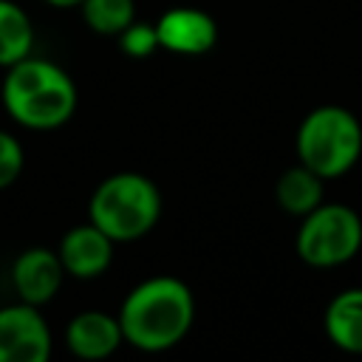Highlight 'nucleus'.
<instances>
[{"mask_svg": "<svg viewBox=\"0 0 362 362\" xmlns=\"http://www.w3.org/2000/svg\"><path fill=\"white\" fill-rule=\"evenodd\" d=\"M116 317L124 342L139 351L158 354L175 348L189 334L195 320V297L184 280L158 274L130 288Z\"/></svg>", "mask_w": 362, "mask_h": 362, "instance_id": "obj_1", "label": "nucleus"}, {"mask_svg": "<svg viewBox=\"0 0 362 362\" xmlns=\"http://www.w3.org/2000/svg\"><path fill=\"white\" fill-rule=\"evenodd\" d=\"M88 215L116 243L139 240L161 218V192L141 173H113L96 184Z\"/></svg>", "mask_w": 362, "mask_h": 362, "instance_id": "obj_3", "label": "nucleus"}, {"mask_svg": "<svg viewBox=\"0 0 362 362\" xmlns=\"http://www.w3.org/2000/svg\"><path fill=\"white\" fill-rule=\"evenodd\" d=\"M82 17L90 31L96 34H122L136 20V3L133 0H82L79 3Z\"/></svg>", "mask_w": 362, "mask_h": 362, "instance_id": "obj_14", "label": "nucleus"}, {"mask_svg": "<svg viewBox=\"0 0 362 362\" xmlns=\"http://www.w3.org/2000/svg\"><path fill=\"white\" fill-rule=\"evenodd\" d=\"M274 198L283 212L303 218L325 201V178L297 161L294 167L280 173L277 184H274Z\"/></svg>", "mask_w": 362, "mask_h": 362, "instance_id": "obj_12", "label": "nucleus"}, {"mask_svg": "<svg viewBox=\"0 0 362 362\" xmlns=\"http://www.w3.org/2000/svg\"><path fill=\"white\" fill-rule=\"evenodd\" d=\"M45 3H48V6H54V8H74V6L79 8V3H82V0H45Z\"/></svg>", "mask_w": 362, "mask_h": 362, "instance_id": "obj_17", "label": "nucleus"}, {"mask_svg": "<svg viewBox=\"0 0 362 362\" xmlns=\"http://www.w3.org/2000/svg\"><path fill=\"white\" fill-rule=\"evenodd\" d=\"M34 48V25L14 0H0V68L25 59Z\"/></svg>", "mask_w": 362, "mask_h": 362, "instance_id": "obj_13", "label": "nucleus"}, {"mask_svg": "<svg viewBox=\"0 0 362 362\" xmlns=\"http://www.w3.org/2000/svg\"><path fill=\"white\" fill-rule=\"evenodd\" d=\"M297 161L325 181L345 175L362 156V124L342 105H320L308 110L294 136Z\"/></svg>", "mask_w": 362, "mask_h": 362, "instance_id": "obj_4", "label": "nucleus"}, {"mask_svg": "<svg viewBox=\"0 0 362 362\" xmlns=\"http://www.w3.org/2000/svg\"><path fill=\"white\" fill-rule=\"evenodd\" d=\"M25 164V153L17 136H11L8 130H0V189L11 187Z\"/></svg>", "mask_w": 362, "mask_h": 362, "instance_id": "obj_16", "label": "nucleus"}, {"mask_svg": "<svg viewBox=\"0 0 362 362\" xmlns=\"http://www.w3.org/2000/svg\"><path fill=\"white\" fill-rule=\"evenodd\" d=\"M62 277H65V269L59 263V255L45 246L25 249L23 255H17V260L11 266L14 291L20 294L23 303H31L37 308L57 297Z\"/></svg>", "mask_w": 362, "mask_h": 362, "instance_id": "obj_9", "label": "nucleus"}, {"mask_svg": "<svg viewBox=\"0 0 362 362\" xmlns=\"http://www.w3.org/2000/svg\"><path fill=\"white\" fill-rule=\"evenodd\" d=\"M156 34H158V48L170 54H181V57L206 54L218 42V25L212 14L195 6L167 8L156 20Z\"/></svg>", "mask_w": 362, "mask_h": 362, "instance_id": "obj_7", "label": "nucleus"}, {"mask_svg": "<svg viewBox=\"0 0 362 362\" xmlns=\"http://www.w3.org/2000/svg\"><path fill=\"white\" fill-rule=\"evenodd\" d=\"M124 342L119 317L107 311H79L68 325H65V345L74 356L79 359H105L110 356L119 345Z\"/></svg>", "mask_w": 362, "mask_h": 362, "instance_id": "obj_10", "label": "nucleus"}, {"mask_svg": "<svg viewBox=\"0 0 362 362\" xmlns=\"http://www.w3.org/2000/svg\"><path fill=\"white\" fill-rule=\"evenodd\" d=\"M51 328L31 303L0 308V362H45L51 356Z\"/></svg>", "mask_w": 362, "mask_h": 362, "instance_id": "obj_6", "label": "nucleus"}, {"mask_svg": "<svg viewBox=\"0 0 362 362\" xmlns=\"http://www.w3.org/2000/svg\"><path fill=\"white\" fill-rule=\"evenodd\" d=\"M119 45L127 57L141 59L150 57L158 48V34H156V23H144V20H133L122 34H119Z\"/></svg>", "mask_w": 362, "mask_h": 362, "instance_id": "obj_15", "label": "nucleus"}, {"mask_svg": "<svg viewBox=\"0 0 362 362\" xmlns=\"http://www.w3.org/2000/svg\"><path fill=\"white\" fill-rule=\"evenodd\" d=\"M0 96L8 116L28 130L62 127L76 110L74 79L57 62L31 54L6 68Z\"/></svg>", "mask_w": 362, "mask_h": 362, "instance_id": "obj_2", "label": "nucleus"}, {"mask_svg": "<svg viewBox=\"0 0 362 362\" xmlns=\"http://www.w3.org/2000/svg\"><path fill=\"white\" fill-rule=\"evenodd\" d=\"M113 246H116V240L110 235H105L96 223L88 221L62 235L57 255H59L65 274L90 280V277H99L107 272V266L113 263Z\"/></svg>", "mask_w": 362, "mask_h": 362, "instance_id": "obj_8", "label": "nucleus"}, {"mask_svg": "<svg viewBox=\"0 0 362 362\" xmlns=\"http://www.w3.org/2000/svg\"><path fill=\"white\" fill-rule=\"evenodd\" d=\"M322 328L331 345L362 356V286L342 288L331 297L322 314Z\"/></svg>", "mask_w": 362, "mask_h": 362, "instance_id": "obj_11", "label": "nucleus"}, {"mask_svg": "<svg viewBox=\"0 0 362 362\" xmlns=\"http://www.w3.org/2000/svg\"><path fill=\"white\" fill-rule=\"evenodd\" d=\"M297 257L314 269H334L354 260L362 249V218L348 204L322 201L303 215L294 238Z\"/></svg>", "mask_w": 362, "mask_h": 362, "instance_id": "obj_5", "label": "nucleus"}]
</instances>
